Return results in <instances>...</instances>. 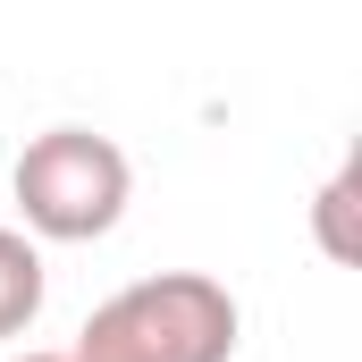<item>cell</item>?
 Segmentation results:
<instances>
[{"label": "cell", "instance_id": "obj_1", "mask_svg": "<svg viewBox=\"0 0 362 362\" xmlns=\"http://www.w3.org/2000/svg\"><path fill=\"white\" fill-rule=\"evenodd\" d=\"M236 295L202 270H160L118 286L85 320L68 362H228L236 354Z\"/></svg>", "mask_w": 362, "mask_h": 362}, {"label": "cell", "instance_id": "obj_3", "mask_svg": "<svg viewBox=\"0 0 362 362\" xmlns=\"http://www.w3.org/2000/svg\"><path fill=\"white\" fill-rule=\"evenodd\" d=\"M34 312H42V253L17 228H0V337H25Z\"/></svg>", "mask_w": 362, "mask_h": 362}, {"label": "cell", "instance_id": "obj_2", "mask_svg": "<svg viewBox=\"0 0 362 362\" xmlns=\"http://www.w3.org/2000/svg\"><path fill=\"white\" fill-rule=\"evenodd\" d=\"M17 211H25V228L34 236H51V245H93V236H110L118 219H127V194H135V169H127V152L110 144V135H93V127H51V135H34L25 152H17Z\"/></svg>", "mask_w": 362, "mask_h": 362}, {"label": "cell", "instance_id": "obj_5", "mask_svg": "<svg viewBox=\"0 0 362 362\" xmlns=\"http://www.w3.org/2000/svg\"><path fill=\"white\" fill-rule=\"evenodd\" d=\"M17 362H68V354H17Z\"/></svg>", "mask_w": 362, "mask_h": 362}, {"label": "cell", "instance_id": "obj_4", "mask_svg": "<svg viewBox=\"0 0 362 362\" xmlns=\"http://www.w3.org/2000/svg\"><path fill=\"white\" fill-rule=\"evenodd\" d=\"M354 185H362V169L346 160V169L329 177V194H320V245H329V262H354V236H346V211H354Z\"/></svg>", "mask_w": 362, "mask_h": 362}]
</instances>
